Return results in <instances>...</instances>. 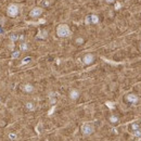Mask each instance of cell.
Listing matches in <instances>:
<instances>
[{
  "label": "cell",
  "instance_id": "cell-17",
  "mask_svg": "<svg viewBox=\"0 0 141 141\" xmlns=\"http://www.w3.org/2000/svg\"><path fill=\"white\" fill-rule=\"evenodd\" d=\"M10 39H11V41H12V42H14V41H16V40H18V35H11V36H10Z\"/></svg>",
  "mask_w": 141,
  "mask_h": 141
},
{
  "label": "cell",
  "instance_id": "cell-12",
  "mask_svg": "<svg viewBox=\"0 0 141 141\" xmlns=\"http://www.w3.org/2000/svg\"><path fill=\"white\" fill-rule=\"evenodd\" d=\"M110 122L112 124H116L118 122V117L117 116H115V115H111L110 116Z\"/></svg>",
  "mask_w": 141,
  "mask_h": 141
},
{
  "label": "cell",
  "instance_id": "cell-16",
  "mask_svg": "<svg viewBox=\"0 0 141 141\" xmlns=\"http://www.w3.org/2000/svg\"><path fill=\"white\" fill-rule=\"evenodd\" d=\"M55 102H56V99L54 98V94L51 93V96H50V103H51V104H55Z\"/></svg>",
  "mask_w": 141,
  "mask_h": 141
},
{
  "label": "cell",
  "instance_id": "cell-9",
  "mask_svg": "<svg viewBox=\"0 0 141 141\" xmlns=\"http://www.w3.org/2000/svg\"><path fill=\"white\" fill-rule=\"evenodd\" d=\"M23 90L25 92H28V93L29 92H33L34 91V86L31 85V84H26V85L23 87Z\"/></svg>",
  "mask_w": 141,
  "mask_h": 141
},
{
  "label": "cell",
  "instance_id": "cell-10",
  "mask_svg": "<svg viewBox=\"0 0 141 141\" xmlns=\"http://www.w3.org/2000/svg\"><path fill=\"white\" fill-rule=\"evenodd\" d=\"M90 20H91L92 24H98L99 23V16L96 14H92V15H90Z\"/></svg>",
  "mask_w": 141,
  "mask_h": 141
},
{
  "label": "cell",
  "instance_id": "cell-20",
  "mask_svg": "<svg viewBox=\"0 0 141 141\" xmlns=\"http://www.w3.org/2000/svg\"><path fill=\"white\" fill-rule=\"evenodd\" d=\"M134 136H135V137H141V130L140 129L135 130V131H134Z\"/></svg>",
  "mask_w": 141,
  "mask_h": 141
},
{
  "label": "cell",
  "instance_id": "cell-2",
  "mask_svg": "<svg viewBox=\"0 0 141 141\" xmlns=\"http://www.w3.org/2000/svg\"><path fill=\"white\" fill-rule=\"evenodd\" d=\"M18 12H20V8H18V5H16L14 3L10 4L9 7L7 8V14L9 15L10 18H15V16H18Z\"/></svg>",
  "mask_w": 141,
  "mask_h": 141
},
{
  "label": "cell",
  "instance_id": "cell-27",
  "mask_svg": "<svg viewBox=\"0 0 141 141\" xmlns=\"http://www.w3.org/2000/svg\"><path fill=\"white\" fill-rule=\"evenodd\" d=\"M140 50H141V42H140Z\"/></svg>",
  "mask_w": 141,
  "mask_h": 141
},
{
  "label": "cell",
  "instance_id": "cell-14",
  "mask_svg": "<svg viewBox=\"0 0 141 141\" xmlns=\"http://www.w3.org/2000/svg\"><path fill=\"white\" fill-rule=\"evenodd\" d=\"M31 61H32V58H31V56H27V58L23 59V61H22L21 65H25V64H27V63H29Z\"/></svg>",
  "mask_w": 141,
  "mask_h": 141
},
{
  "label": "cell",
  "instance_id": "cell-15",
  "mask_svg": "<svg viewBox=\"0 0 141 141\" xmlns=\"http://www.w3.org/2000/svg\"><path fill=\"white\" fill-rule=\"evenodd\" d=\"M131 128H132L134 131H135V130H138V129H140V125L138 124V123H134V124L131 125Z\"/></svg>",
  "mask_w": 141,
  "mask_h": 141
},
{
  "label": "cell",
  "instance_id": "cell-11",
  "mask_svg": "<svg viewBox=\"0 0 141 141\" xmlns=\"http://www.w3.org/2000/svg\"><path fill=\"white\" fill-rule=\"evenodd\" d=\"M26 108H27V110H29V111H34V110H35V105H34V103H32V102H27V103H26Z\"/></svg>",
  "mask_w": 141,
  "mask_h": 141
},
{
  "label": "cell",
  "instance_id": "cell-3",
  "mask_svg": "<svg viewBox=\"0 0 141 141\" xmlns=\"http://www.w3.org/2000/svg\"><path fill=\"white\" fill-rule=\"evenodd\" d=\"M93 131H94V127H93V125L92 124H90V123L83 124V126H81V132H83V135L90 136Z\"/></svg>",
  "mask_w": 141,
  "mask_h": 141
},
{
  "label": "cell",
  "instance_id": "cell-18",
  "mask_svg": "<svg viewBox=\"0 0 141 141\" xmlns=\"http://www.w3.org/2000/svg\"><path fill=\"white\" fill-rule=\"evenodd\" d=\"M18 55H20V51H13V53H12V59L18 58Z\"/></svg>",
  "mask_w": 141,
  "mask_h": 141
},
{
  "label": "cell",
  "instance_id": "cell-8",
  "mask_svg": "<svg viewBox=\"0 0 141 141\" xmlns=\"http://www.w3.org/2000/svg\"><path fill=\"white\" fill-rule=\"evenodd\" d=\"M47 37H48V32L46 31V29L40 31L39 33H38V35H37V38H39V39H46Z\"/></svg>",
  "mask_w": 141,
  "mask_h": 141
},
{
  "label": "cell",
  "instance_id": "cell-19",
  "mask_svg": "<svg viewBox=\"0 0 141 141\" xmlns=\"http://www.w3.org/2000/svg\"><path fill=\"white\" fill-rule=\"evenodd\" d=\"M105 104H106V106H107V107L112 108V110H113L114 107H115V105H114V103H113V102H110V101H107L106 103H105Z\"/></svg>",
  "mask_w": 141,
  "mask_h": 141
},
{
  "label": "cell",
  "instance_id": "cell-22",
  "mask_svg": "<svg viewBox=\"0 0 141 141\" xmlns=\"http://www.w3.org/2000/svg\"><path fill=\"white\" fill-rule=\"evenodd\" d=\"M9 138L11 140H15L16 139V134H14V132H11V134H9Z\"/></svg>",
  "mask_w": 141,
  "mask_h": 141
},
{
  "label": "cell",
  "instance_id": "cell-4",
  "mask_svg": "<svg viewBox=\"0 0 141 141\" xmlns=\"http://www.w3.org/2000/svg\"><path fill=\"white\" fill-rule=\"evenodd\" d=\"M42 14V8H39V7H36L34 8L31 12H29V16L31 18H38Z\"/></svg>",
  "mask_w": 141,
  "mask_h": 141
},
{
  "label": "cell",
  "instance_id": "cell-24",
  "mask_svg": "<svg viewBox=\"0 0 141 141\" xmlns=\"http://www.w3.org/2000/svg\"><path fill=\"white\" fill-rule=\"evenodd\" d=\"M121 8H122V4L119 3V2H117V3L115 4V9H116V10H119Z\"/></svg>",
  "mask_w": 141,
  "mask_h": 141
},
{
  "label": "cell",
  "instance_id": "cell-26",
  "mask_svg": "<svg viewBox=\"0 0 141 141\" xmlns=\"http://www.w3.org/2000/svg\"><path fill=\"white\" fill-rule=\"evenodd\" d=\"M105 1H106L107 3H113V2H115V0H105Z\"/></svg>",
  "mask_w": 141,
  "mask_h": 141
},
{
  "label": "cell",
  "instance_id": "cell-7",
  "mask_svg": "<svg viewBox=\"0 0 141 141\" xmlns=\"http://www.w3.org/2000/svg\"><path fill=\"white\" fill-rule=\"evenodd\" d=\"M70 98L72 100H77L78 98H79V91H78L77 89H72V90L70 91Z\"/></svg>",
  "mask_w": 141,
  "mask_h": 141
},
{
  "label": "cell",
  "instance_id": "cell-13",
  "mask_svg": "<svg viewBox=\"0 0 141 141\" xmlns=\"http://www.w3.org/2000/svg\"><path fill=\"white\" fill-rule=\"evenodd\" d=\"M20 49H21V51H26L28 49V46H27L26 42H22L20 45Z\"/></svg>",
  "mask_w": 141,
  "mask_h": 141
},
{
  "label": "cell",
  "instance_id": "cell-5",
  "mask_svg": "<svg viewBox=\"0 0 141 141\" xmlns=\"http://www.w3.org/2000/svg\"><path fill=\"white\" fill-rule=\"evenodd\" d=\"M93 60H94L93 54H91V53H87L86 55L84 56L83 61H84V63H85L86 65H89V64H91L92 62H93Z\"/></svg>",
  "mask_w": 141,
  "mask_h": 141
},
{
  "label": "cell",
  "instance_id": "cell-25",
  "mask_svg": "<svg viewBox=\"0 0 141 141\" xmlns=\"http://www.w3.org/2000/svg\"><path fill=\"white\" fill-rule=\"evenodd\" d=\"M42 5H45V7L49 5V1H48V0H43V1H42Z\"/></svg>",
  "mask_w": 141,
  "mask_h": 141
},
{
  "label": "cell",
  "instance_id": "cell-6",
  "mask_svg": "<svg viewBox=\"0 0 141 141\" xmlns=\"http://www.w3.org/2000/svg\"><path fill=\"white\" fill-rule=\"evenodd\" d=\"M138 97L136 96V94H132V93H130V94H127L126 96V101H128L130 103H132V104H136V103L138 102Z\"/></svg>",
  "mask_w": 141,
  "mask_h": 141
},
{
  "label": "cell",
  "instance_id": "cell-1",
  "mask_svg": "<svg viewBox=\"0 0 141 141\" xmlns=\"http://www.w3.org/2000/svg\"><path fill=\"white\" fill-rule=\"evenodd\" d=\"M56 35L61 38L64 37H69L70 35V27L66 25V24H60V25L56 27Z\"/></svg>",
  "mask_w": 141,
  "mask_h": 141
},
{
  "label": "cell",
  "instance_id": "cell-23",
  "mask_svg": "<svg viewBox=\"0 0 141 141\" xmlns=\"http://www.w3.org/2000/svg\"><path fill=\"white\" fill-rule=\"evenodd\" d=\"M85 23L87 24V25H89V24L91 23V20H90V15L86 16V20H85Z\"/></svg>",
  "mask_w": 141,
  "mask_h": 141
},
{
  "label": "cell",
  "instance_id": "cell-21",
  "mask_svg": "<svg viewBox=\"0 0 141 141\" xmlns=\"http://www.w3.org/2000/svg\"><path fill=\"white\" fill-rule=\"evenodd\" d=\"M75 42L76 43H77V45H83V43H84V39H83V38H77V39H76L75 40Z\"/></svg>",
  "mask_w": 141,
  "mask_h": 141
}]
</instances>
